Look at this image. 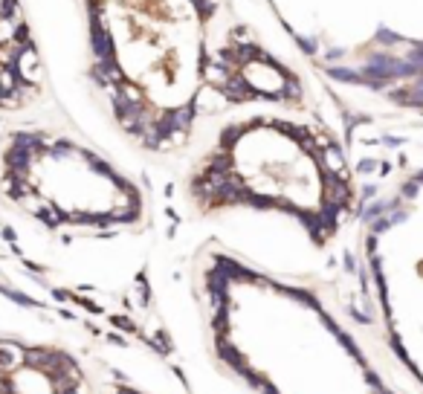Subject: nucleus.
<instances>
[{
    "label": "nucleus",
    "instance_id": "1",
    "mask_svg": "<svg viewBox=\"0 0 423 394\" xmlns=\"http://www.w3.org/2000/svg\"><path fill=\"white\" fill-rule=\"evenodd\" d=\"M90 32V73L110 98L136 104L165 75L168 87L195 93L203 73V38L212 18L209 0H84Z\"/></svg>",
    "mask_w": 423,
    "mask_h": 394
}]
</instances>
